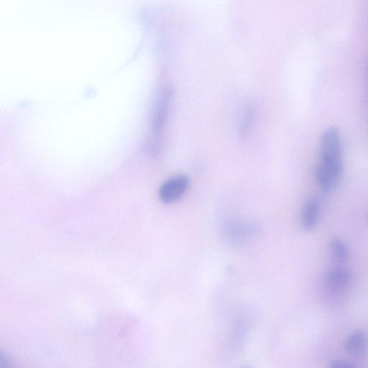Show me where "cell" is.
I'll return each mask as SVG.
<instances>
[{
	"instance_id": "cell-1",
	"label": "cell",
	"mask_w": 368,
	"mask_h": 368,
	"mask_svg": "<svg viewBox=\"0 0 368 368\" xmlns=\"http://www.w3.org/2000/svg\"><path fill=\"white\" fill-rule=\"evenodd\" d=\"M319 165L340 181L343 172V149L339 131L331 127L323 133L320 142Z\"/></svg>"
},
{
	"instance_id": "cell-2",
	"label": "cell",
	"mask_w": 368,
	"mask_h": 368,
	"mask_svg": "<svg viewBox=\"0 0 368 368\" xmlns=\"http://www.w3.org/2000/svg\"><path fill=\"white\" fill-rule=\"evenodd\" d=\"M259 227L254 222L230 221L225 226L227 241L235 245H243L252 240L258 234Z\"/></svg>"
},
{
	"instance_id": "cell-3",
	"label": "cell",
	"mask_w": 368,
	"mask_h": 368,
	"mask_svg": "<svg viewBox=\"0 0 368 368\" xmlns=\"http://www.w3.org/2000/svg\"><path fill=\"white\" fill-rule=\"evenodd\" d=\"M250 325L247 317L235 316L230 322L227 338V345L231 351H238L244 345L249 336Z\"/></svg>"
},
{
	"instance_id": "cell-4",
	"label": "cell",
	"mask_w": 368,
	"mask_h": 368,
	"mask_svg": "<svg viewBox=\"0 0 368 368\" xmlns=\"http://www.w3.org/2000/svg\"><path fill=\"white\" fill-rule=\"evenodd\" d=\"M189 186V178L184 175L167 180L160 186V199L165 203H173L179 200L186 192Z\"/></svg>"
},
{
	"instance_id": "cell-5",
	"label": "cell",
	"mask_w": 368,
	"mask_h": 368,
	"mask_svg": "<svg viewBox=\"0 0 368 368\" xmlns=\"http://www.w3.org/2000/svg\"><path fill=\"white\" fill-rule=\"evenodd\" d=\"M352 279V272L348 268H335L324 275V283L331 291L342 292L349 287Z\"/></svg>"
},
{
	"instance_id": "cell-6",
	"label": "cell",
	"mask_w": 368,
	"mask_h": 368,
	"mask_svg": "<svg viewBox=\"0 0 368 368\" xmlns=\"http://www.w3.org/2000/svg\"><path fill=\"white\" fill-rule=\"evenodd\" d=\"M319 215V203L316 198L308 199L303 207L302 213V225L304 230H312L318 221Z\"/></svg>"
},
{
	"instance_id": "cell-7",
	"label": "cell",
	"mask_w": 368,
	"mask_h": 368,
	"mask_svg": "<svg viewBox=\"0 0 368 368\" xmlns=\"http://www.w3.org/2000/svg\"><path fill=\"white\" fill-rule=\"evenodd\" d=\"M368 338L362 331H356L352 333L345 343V349L350 354L355 355H362L367 349Z\"/></svg>"
},
{
	"instance_id": "cell-8",
	"label": "cell",
	"mask_w": 368,
	"mask_h": 368,
	"mask_svg": "<svg viewBox=\"0 0 368 368\" xmlns=\"http://www.w3.org/2000/svg\"><path fill=\"white\" fill-rule=\"evenodd\" d=\"M315 177L321 189L326 192L332 191L340 182L336 177L320 165L316 168Z\"/></svg>"
},
{
	"instance_id": "cell-9",
	"label": "cell",
	"mask_w": 368,
	"mask_h": 368,
	"mask_svg": "<svg viewBox=\"0 0 368 368\" xmlns=\"http://www.w3.org/2000/svg\"><path fill=\"white\" fill-rule=\"evenodd\" d=\"M331 249L333 256L338 262H344L349 258L348 247L341 239L333 238L331 242Z\"/></svg>"
},
{
	"instance_id": "cell-10",
	"label": "cell",
	"mask_w": 368,
	"mask_h": 368,
	"mask_svg": "<svg viewBox=\"0 0 368 368\" xmlns=\"http://www.w3.org/2000/svg\"><path fill=\"white\" fill-rule=\"evenodd\" d=\"M330 368H356V367L349 361L336 360L331 362Z\"/></svg>"
},
{
	"instance_id": "cell-11",
	"label": "cell",
	"mask_w": 368,
	"mask_h": 368,
	"mask_svg": "<svg viewBox=\"0 0 368 368\" xmlns=\"http://www.w3.org/2000/svg\"><path fill=\"white\" fill-rule=\"evenodd\" d=\"M239 368H253V367H251V366H243V367H241Z\"/></svg>"
}]
</instances>
